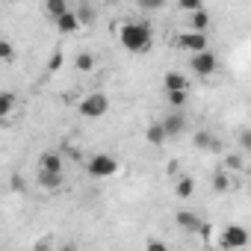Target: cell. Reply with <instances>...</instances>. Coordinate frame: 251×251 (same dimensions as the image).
<instances>
[{"mask_svg": "<svg viewBox=\"0 0 251 251\" xmlns=\"http://www.w3.org/2000/svg\"><path fill=\"white\" fill-rule=\"evenodd\" d=\"M118 42L124 50H130V53H148L154 48V33L148 24H139V21H127V24H121L118 30Z\"/></svg>", "mask_w": 251, "mask_h": 251, "instance_id": "1", "label": "cell"}, {"mask_svg": "<svg viewBox=\"0 0 251 251\" xmlns=\"http://www.w3.org/2000/svg\"><path fill=\"white\" fill-rule=\"evenodd\" d=\"M106 109H109V100H106V95H100V92H92V95H86L80 103H77V112L83 115V118H103L106 115Z\"/></svg>", "mask_w": 251, "mask_h": 251, "instance_id": "2", "label": "cell"}, {"mask_svg": "<svg viewBox=\"0 0 251 251\" xmlns=\"http://www.w3.org/2000/svg\"><path fill=\"white\" fill-rule=\"evenodd\" d=\"M216 68H219V56L213 50H204V53L189 56V71L198 74V77H210V74H216Z\"/></svg>", "mask_w": 251, "mask_h": 251, "instance_id": "3", "label": "cell"}, {"mask_svg": "<svg viewBox=\"0 0 251 251\" xmlns=\"http://www.w3.org/2000/svg\"><path fill=\"white\" fill-rule=\"evenodd\" d=\"M86 169H89L92 177H112V175H118V160L109 157V154H95Z\"/></svg>", "mask_w": 251, "mask_h": 251, "instance_id": "4", "label": "cell"}, {"mask_svg": "<svg viewBox=\"0 0 251 251\" xmlns=\"http://www.w3.org/2000/svg\"><path fill=\"white\" fill-rule=\"evenodd\" d=\"M248 230L242 227V225H227L225 230H222V245L227 248V251H239V248H245L248 245Z\"/></svg>", "mask_w": 251, "mask_h": 251, "instance_id": "5", "label": "cell"}, {"mask_svg": "<svg viewBox=\"0 0 251 251\" xmlns=\"http://www.w3.org/2000/svg\"><path fill=\"white\" fill-rule=\"evenodd\" d=\"M175 45H177L180 50H189L192 56H195V53H204V50H207V33H192V30H186V33H180V36L175 39Z\"/></svg>", "mask_w": 251, "mask_h": 251, "instance_id": "6", "label": "cell"}, {"mask_svg": "<svg viewBox=\"0 0 251 251\" xmlns=\"http://www.w3.org/2000/svg\"><path fill=\"white\" fill-rule=\"evenodd\" d=\"M160 124H163V130H166L169 139H172V136H180V133L186 130V118H183V112H172V115H166Z\"/></svg>", "mask_w": 251, "mask_h": 251, "instance_id": "7", "label": "cell"}, {"mask_svg": "<svg viewBox=\"0 0 251 251\" xmlns=\"http://www.w3.org/2000/svg\"><path fill=\"white\" fill-rule=\"evenodd\" d=\"M192 142H195V148H198V151H210V154L222 151V142H219V136H213L210 130H198V133L192 136Z\"/></svg>", "mask_w": 251, "mask_h": 251, "instance_id": "8", "label": "cell"}, {"mask_svg": "<svg viewBox=\"0 0 251 251\" xmlns=\"http://www.w3.org/2000/svg\"><path fill=\"white\" fill-rule=\"evenodd\" d=\"M39 172H50V175H62V157L53 151H45L39 157Z\"/></svg>", "mask_w": 251, "mask_h": 251, "instance_id": "9", "label": "cell"}, {"mask_svg": "<svg viewBox=\"0 0 251 251\" xmlns=\"http://www.w3.org/2000/svg\"><path fill=\"white\" fill-rule=\"evenodd\" d=\"M175 219H177V225H180L183 230H189V233H198V230H201V225H204L192 210H177V216H175Z\"/></svg>", "mask_w": 251, "mask_h": 251, "instance_id": "10", "label": "cell"}, {"mask_svg": "<svg viewBox=\"0 0 251 251\" xmlns=\"http://www.w3.org/2000/svg\"><path fill=\"white\" fill-rule=\"evenodd\" d=\"M163 89L166 92H189V80L183 74H177V71H169L166 80H163Z\"/></svg>", "mask_w": 251, "mask_h": 251, "instance_id": "11", "label": "cell"}, {"mask_svg": "<svg viewBox=\"0 0 251 251\" xmlns=\"http://www.w3.org/2000/svg\"><path fill=\"white\" fill-rule=\"evenodd\" d=\"M68 12H71V6L65 3V0H48V3H45V15H50L53 21H59Z\"/></svg>", "mask_w": 251, "mask_h": 251, "instance_id": "12", "label": "cell"}, {"mask_svg": "<svg viewBox=\"0 0 251 251\" xmlns=\"http://www.w3.org/2000/svg\"><path fill=\"white\" fill-rule=\"evenodd\" d=\"M56 30H59V33H77V30H80V18H77V12L71 9L68 15H62V18L56 21Z\"/></svg>", "mask_w": 251, "mask_h": 251, "instance_id": "13", "label": "cell"}, {"mask_svg": "<svg viewBox=\"0 0 251 251\" xmlns=\"http://www.w3.org/2000/svg\"><path fill=\"white\" fill-rule=\"evenodd\" d=\"M186 27H189L192 33H207V27H210V15H207V9L189 15V24H186Z\"/></svg>", "mask_w": 251, "mask_h": 251, "instance_id": "14", "label": "cell"}, {"mask_svg": "<svg viewBox=\"0 0 251 251\" xmlns=\"http://www.w3.org/2000/svg\"><path fill=\"white\" fill-rule=\"evenodd\" d=\"M192 192H195V180H192L189 175L175 183V195H177V198H192Z\"/></svg>", "mask_w": 251, "mask_h": 251, "instance_id": "15", "label": "cell"}, {"mask_svg": "<svg viewBox=\"0 0 251 251\" xmlns=\"http://www.w3.org/2000/svg\"><path fill=\"white\" fill-rule=\"evenodd\" d=\"M145 139L154 145V148H160L169 136H166V130H163V124H151V127H148V133H145Z\"/></svg>", "mask_w": 251, "mask_h": 251, "instance_id": "16", "label": "cell"}, {"mask_svg": "<svg viewBox=\"0 0 251 251\" xmlns=\"http://www.w3.org/2000/svg\"><path fill=\"white\" fill-rule=\"evenodd\" d=\"M95 53H89V50H83V53H77V59H74V68L77 71H95Z\"/></svg>", "mask_w": 251, "mask_h": 251, "instance_id": "17", "label": "cell"}, {"mask_svg": "<svg viewBox=\"0 0 251 251\" xmlns=\"http://www.w3.org/2000/svg\"><path fill=\"white\" fill-rule=\"evenodd\" d=\"M39 186H45V189H59V186H62V175L39 172Z\"/></svg>", "mask_w": 251, "mask_h": 251, "instance_id": "18", "label": "cell"}, {"mask_svg": "<svg viewBox=\"0 0 251 251\" xmlns=\"http://www.w3.org/2000/svg\"><path fill=\"white\" fill-rule=\"evenodd\" d=\"M166 100H169V103L180 112V109L189 103V92H166Z\"/></svg>", "mask_w": 251, "mask_h": 251, "instance_id": "19", "label": "cell"}, {"mask_svg": "<svg viewBox=\"0 0 251 251\" xmlns=\"http://www.w3.org/2000/svg\"><path fill=\"white\" fill-rule=\"evenodd\" d=\"M12 109H15V95L12 92H3V95H0V115L6 118Z\"/></svg>", "mask_w": 251, "mask_h": 251, "instance_id": "20", "label": "cell"}, {"mask_svg": "<svg viewBox=\"0 0 251 251\" xmlns=\"http://www.w3.org/2000/svg\"><path fill=\"white\" fill-rule=\"evenodd\" d=\"M227 186H230L227 175H225V172H216V175H213V189H216V192H227Z\"/></svg>", "mask_w": 251, "mask_h": 251, "instance_id": "21", "label": "cell"}, {"mask_svg": "<svg viewBox=\"0 0 251 251\" xmlns=\"http://www.w3.org/2000/svg\"><path fill=\"white\" fill-rule=\"evenodd\" d=\"M183 12H189V15H195V12H201L204 6H201V0H180V3H177Z\"/></svg>", "mask_w": 251, "mask_h": 251, "instance_id": "22", "label": "cell"}, {"mask_svg": "<svg viewBox=\"0 0 251 251\" xmlns=\"http://www.w3.org/2000/svg\"><path fill=\"white\" fill-rule=\"evenodd\" d=\"M239 148H242L245 154H251V127H245V130L239 133Z\"/></svg>", "mask_w": 251, "mask_h": 251, "instance_id": "23", "label": "cell"}, {"mask_svg": "<svg viewBox=\"0 0 251 251\" xmlns=\"http://www.w3.org/2000/svg\"><path fill=\"white\" fill-rule=\"evenodd\" d=\"M145 251H169V245H166L163 239H157V236H151V239H148V245H145Z\"/></svg>", "mask_w": 251, "mask_h": 251, "instance_id": "24", "label": "cell"}, {"mask_svg": "<svg viewBox=\"0 0 251 251\" xmlns=\"http://www.w3.org/2000/svg\"><path fill=\"white\" fill-rule=\"evenodd\" d=\"M12 53H15V50H12V42H6V39H3V42H0V59H6V62H9V59H12Z\"/></svg>", "mask_w": 251, "mask_h": 251, "instance_id": "25", "label": "cell"}, {"mask_svg": "<svg viewBox=\"0 0 251 251\" xmlns=\"http://www.w3.org/2000/svg\"><path fill=\"white\" fill-rule=\"evenodd\" d=\"M225 169H242V157L239 154H227L225 157Z\"/></svg>", "mask_w": 251, "mask_h": 251, "instance_id": "26", "label": "cell"}, {"mask_svg": "<svg viewBox=\"0 0 251 251\" xmlns=\"http://www.w3.org/2000/svg\"><path fill=\"white\" fill-rule=\"evenodd\" d=\"M59 68H62V53L56 50V53L50 56V62H48V71H59Z\"/></svg>", "mask_w": 251, "mask_h": 251, "instance_id": "27", "label": "cell"}, {"mask_svg": "<svg viewBox=\"0 0 251 251\" xmlns=\"http://www.w3.org/2000/svg\"><path fill=\"white\" fill-rule=\"evenodd\" d=\"M36 251H50V239L45 236V239H39V245H36Z\"/></svg>", "mask_w": 251, "mask_h": 251, "instance_id": "28", "label": "cell"}, {"mask_svg": "<svg viewBox=\"0 0 251 251\" xmlns=\"http://www.w3.org/2000/svg\"><path fill=\"white\" fill-rule=\"evenodd\" d=\"M198 233H201L204 239H210V225H201V230H198Z\"/></svg>", "mask_w": 251, "mask_h": 251, "instance_id": "29", "label": "cell"}, {"mask_svg": "<svg viewBox=\"0 0 251 251\" xmlns=\"http://www.w3.org/2000/svg\"><path fill=\"white\" fill-rule=\"evenodd\" d=\"M59 251H80V248H77V245H71V242H65V245H62Z\"/></svg>", "mask_w": 251, "mask_h": 251, "instance_id": "30", "label": "cell"}]
</instances>
